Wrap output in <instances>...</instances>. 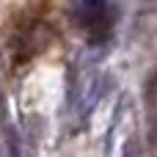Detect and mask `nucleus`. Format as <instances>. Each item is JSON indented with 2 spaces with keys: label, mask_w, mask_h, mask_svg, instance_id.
Masks as SVG:
<instances>
[{
  "label": "nucleus",
  "mask_w": 157,
  "mask_h": 157,
  "mask_svg": "<svg viewBox=\"0 0 157 157\" xmlns=\"http://www.w3.org/2000/svg\"><path fill=\"white\" fill-rule=\"evenodd\" d=\"M77 22L91 33V41L99 39V30H102V36H108V30H110V6H108V0H83L80 8H77Z\"/></svg>",
  "instance_id": "f257e3e1"
}]
</instances>
